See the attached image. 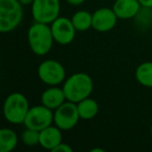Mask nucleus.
<instances>
[{
    "label": "nucleus",
    "mask_w": 152,
    "mask_h": 152,
    "mask_svg": "<svg viewBox=\"0 0 152 152\" xmlns=\"http://www.w3.org/2000/svg\"><path fill=\"white\" fill-rule=\"evenodd\" d=\"M80 120L77 103L66 101L54 110V125L61 130H71Z\"/></svg>",
    "instance_id": "8"
},
{
    "label": "nucleus",
    "mask_w": 152,
    "mask_h": 152,
    "mask_svg": "<svg viewBox=\"0 0 152 152\" xmlns=\"http://www.w3.org/2000/svg\"><path fill=\"white\" fill-rule=\"evenodd\" d=\"M142 7L146 9H152V0H139Z\"/></svg>",
    "instance_id": "21"
},
{
    "label": "nucleus",
    "mask_w": 152,
    "mask_h": 152,
    "mask_svg": "<svg viewBox=\"0 0 152 152\" xmlns=\"http://www.w3.org/2000/svg\"><path fill=\"white\" fill-rule=\"evenodd\" d=\"M139 0H116L113 5L115 14L119 19L127 20L134 18L141 11Z\"/></svg>",
    "instance_id": "11"
},
{
    "label": "nucleus",
    "mask_w": 152,
    "mask_h": 152,
    "mask_svg": "<svg viewBox=\"0 0 152 152\" xmlns=\"http://www.w3.org/2000/svg\"><path fill=\"white\" fill-rule=\"evenodd\" d=\"M91 151L92 152H96V151H98V152H104V150L103 149H99V148H98V149H92Z\"/></svg>",
    "instance_id": "23"
},
{
    "label": "nucleus",
    "mask_w": 152,
    "mask_h": 152,
    "mask_svg": "<svg viewBox=\"0 0 152 152\" xmlns=\"http://www.w3.org/2000/svg\"><path fill=\"white\" fill-rule=\"evenodd\" d=\"M52 123H54V112L41 104L29 108L23 124L27 128L41 131L52 125Z\"/></svg>",
    "instance_id": "7"
},
{
    "label": "nucleus",
    "mask_w": 152,
    "mask_h": 152,
    "mask_svg": "<svg viewBox=\"0 0 152 152\" xmlns=\"http://www.w3.org/2000/svg\"><path fill=\"white\" fill-rule=\"evenodd\" d=\"M94 89L92 77L87 73L78 72L70 75L64 81L63 90L68 101L78 103L79 101L90 97Z\"/></svg>",
    "instance_id": "1"
},
{
    "label": "nucleus",
    "mask_w": 152,
    "mask_h": 152,
    "mask_svg": "<svg viewBox=\"0 0 152 152\" xmlns=\"http://www.w3.org/2000/svg\"><path fill=\"white\" fill-rule=\"evenodd\" d=\"M22 5H31L34 0H19Z\"/></svg>",
    "instance_id": "22"
},
{
    "label": "nucleus",
    "mask_w": 152,
    "mask_h": 152,
    "mask_svg": "<svg viewBox=\"0 0 152 152\" xmlns=\"http://www.w3.org/2000/svg\"><path fill=\"white\" fill-rule=\"evenodd\" d=\"M135 78L141 86L152 89V61H144L137 66Z\"/></svg>",
    "instance_id": "16"
},
{
    "label": "nucleus",
    "mask_w": 152,
    "mask_h": 152,
    "mask_svg": "<svg viewBox=\"0 0 152 152\" xmlns=\"http://www.w3.org/2000/svg\"><path fill=\"white\" fill-rule=\"evenodd\" d=\"M51 31L54 42L59 45H69L74 41L76 36V28L74 27L71 19L66 17H58L50 24Z\"/></svg>",
    "instance_id": "9"
},
{
    "label": "nucleus",
    "mask_w": 152,
    "mask_h": 152,
    "mask_svg": "<svg viewBox=\"0 0 152 152\" xmlns=\"http://www.w3.org/2000/svg\"><path fill=\"white\" fill-rule=\"evenodd\" d=\"M61 13L59 0H34L31 4V14L34 22L50 25Z\"/></svg>",
    "instance_id": "5"
},
{
    "label": "nucleus",
    "mask_w": 152,
    "mask_h": 152,
    "mask_svg": "<svg viewBox=\"0 0 152 152\" xmlns=\"http://www.w3.org/2000/svg\"><path fill=\"white\" fill-rule=\"evenodd\" d=\"M20 139H21L22 144L27 147L40 145V131L25 127V129L22 131L20 135Z\"/></svg>",
    "instance_id": "18"
},
{
    "label": "nucleus",
    "mask_w": 152,
    "mask_h": 152,
    "mask_svg": "<svg viewBox=\"0 0 152 152\" xmlns=\"http://www.w3.org/2000/svg\"><path fill=\"white\" fill-rule=\"evenodd\" d=\"M18 145V135L11 128H2L0 130V151L12 152Z\"/></svg>",
    "instance_id": "15"
},
{
    "label": "nucleus",
    "mask_w": 152,
    "mask_h": 152,
    "mask_svg": "<svg viewBox=\"0 0 152 152\" xmlns=\"http://www.w3.org/2000/svg\"><path fill=\"white\" fill-rule=\"evenodd\" d=\"M72 151H73V149L71 148V146L69 144L63 143V142L52 150V152H72Z\"/></svg>",
    "instance_id": "19"
},
{
    "label": "nucleus",
    "mask_w": 152,
    "mask_h": 152,
    "mask_svg": "<svg viewBox=\"0 0 152 152\" xmlns=\"http://www.w3.org/2000/svg\"><path fill=\"white\" fill-rule=\"evenodd\" d=\"M71 20L77 31H87L93 27V14L88 11L76 12Z\"/></svg>",
    "instance_id": "17"
},
{
    "label": "nucleus",
    "mask_w": 152,
    "mask_h": 152,
    "mask_svg": "<svg viewBox=\"0 0 152 152\" xmlns=\"http://www.w3.org/2000/svg\"><path fill=\"white\" fill-rule=\"evenodd\" d=\"M68 4L72 5V7H78V5H81L86 0H66Z\"/></svg>",
    "instance_id": "20"
},
{
    "label": "nucleus",
    "mask_w": 152,
    "mask_h": 152,
    "mask_svg": "<svg viewBox=\"0 0 152 152\" xmlns=\"http://www.w3.org/2000/svg\"><path fill=\"white\" fill-rule=\"evenodd\" d=\"M29 102L22 93H12L3 104V116L9 123L14 125L23 124L29 110Z\"/></svg>",
    "instance_id": "3"
},
{
    "label": "nucleus",
    "mask_w": 152,
    "mask_h": 152,
    "mask_svg": "<svg viewBox=\"0 0 152 152\" xmlns=\"http://www.w3.org/2000/svg\"><path fill=\"white\" fill-rule=\"evenodd\" d=\"M66 101L67 98L63 88H58L57 86H50V88L45 90L41 95L42 104L52 110H56Z\"/></svg>",
    "instance_id": "12"
},
{
    "label": "nucleus",
    "mask_w": 152,
    "mask_h": 152,
    "mask_svg": "<svg viewBox=\"0 0 152 152\" xmlns=\"http://www.w3.org/2000/svg\"><path fill=\"white\" fill-rule=\"evenodd\" d=\"M150 132H151V135H152V125H151V128H150Z\"/></svg>",
    "instance_id": "24"
},
{
    "label": "nucleus",
    "mask_w": 152,
    "mask_h": 152,
    "mask_svg": "<svg viewBox=\"0 0 152 152\" xmlns=\"http://www.w3.org/2000/svg\"><path fill=\"white\" fill-rule=\"evenodd\" d=\"M79 116L81 120H92L98 115L99 105L95 99L88 97L77 103Z\"/></svg>",
    "instance_id": "14"
},
{
    "label": "nucleus",
    "mask_w": 152,
    "mask_h": 152,
    "mask_svg": "<svg viewBox=\"0 0 152 152\" xmlns=\"http://www.w3.org/2000/svg\"><path fill=\"white\" fill-rule=\"evenodd\" d=\"M119 18L114 10L108 7H101L93 13V29L99 32H107L114 29Z\"/></svg>",
    "instance_id": "10"
},
{
    "label": "nucleus",
    "mask_w": 152,
    "mask_h": 152,
    "mask_svg": "<svg viewBox=\"0 0 152 152\" xmlns=\"http://www.w3.org/2000/svg\"><path fill=\"white\" fill-rule=\"evenodd\" d=\"M38 76L45 85L58 86L66 80V70L59 61L47 59L39 65Z\"/></svg>",
    "instance_id": "6"
},
{
    "label": "nucleus",
    "mask_w": 152,
    "mask_h": 152,
    "mask_svg": "<svg viewBox=\"0 0 152 152\" xmlns=\"http://www.w3.org/2000/svg\"><path fill=\"white\" fill-rule=\"evenodd\" d=\"M23 19V5L19 0H0V31L15 30Z\"/></svg>",
    "instance_id": "4"
},
{
    "label": "nucleus",
    "mask_w": 152,
    "mask_h": 152,
    "mask_svg": "<svg viewBox=\"0 0 152 152\" xmlns=\"http://www.w3.org/2000/svg\"><path fill=\"white\" fill-rule=\"evenodd\" d=\"M61 129L55 126L46 127L43 130L40 131V146H42L44 149L52 151L57 145L63 142V134H61Z\"/></svg>",
    "instance_id": "13"
},
{
    "label": "nucleus",
    "mask_w": 152,
    "mask_h": 152,
    "mask_svg": "<svg viewBox=\"0 0 152 152\" xmlns=\"http://www.w3.org/2000/svg\"><path fill=\"white\" fill-rule=\"evenodd\" d=\"M27 41L31 51L39 56L50 52L53 46V34L49 24L34 22L27 32Z\"/></svg>",
    "instance_id": "2"
}]
</instances>
